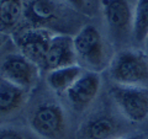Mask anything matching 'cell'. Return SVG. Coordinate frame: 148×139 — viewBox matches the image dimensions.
<instances>
[{"mask_svg":"<svg viewBox=\"0 0 148 139\" xmlns=\"http://www.w3.org/2000/svg\"><path fill=\"white\" fill-rule=\"evenodd\" d=\"M101 86L100 74L92 70H84L78 80L66 92L72 107L80 112L86 110L96 99Z\"/></svg>","mask_w":148,"mask_h":139,"instance_id":"52a82bcc","label":"cell"},{"mask_svg":"<svg viewBox=\"0 0 148 139\" xmlns=\"http://www.w3.org/2000/svg\"><path fill=\"white\" fill-rule=\"evenodd\" d=\"M78 57L74 48L73 37L67 33H54L45 61V70L78 64Z\"/></svg>","mask_w":148,"mask_h":139,"instance_id":"9c48e42d","label":"cell"},{"mask_svg":"<svg viewBox=\"0 0 148 139\" xmlns=\"http://www.w3.org/2000/svg\"><path fill=\"white\" fill-rule=\"evenodd\" d=\"M0 1H1V0H0Z\"/></svg>","mask_w":148,"mask_h":139,"instance_id":"44dd1931","label":"cell"},{"mask_svg":"<svg viewBox=\"0 0 148 139\" xmlns=\"http://www.w3.org/2000/svg\"><path fill=\"white\" fill-rule=\"evenodd\" d=\"M111 79L117 85H142L148 79V61L145 53L122 49L109 64Z\"/></svg>","mask_w":148,"mask_h":139,"instance_id":"7a4b0ae2","label":"cell"},{"mask_svg":"<svg viewBox=\"0 0 148 139\" xmlns=\"http://www.w3.org/2000/svg\"><path fill=\"white\" fill-rule=\"evenodd\" d=\"M83 72L84 70L79 64L62 67L49 70L46 76V80H47L48 86L53 91L58 92V94H66L67 90L83 74Z\"/></svg>","mask_w":148,"mask_h":139,"instance_id":"4fadbf2b","label":"cell"},{"mask_svg":"<svg viewBox=\"0 0 148 139\" xmlns=\"http://www.w3.org/2000/svg\"><path fill=\"white\" fill-rule=\"evenodd\" d=\"M0 139H37L24 129H17L12 127L0 128Z\"/></svg>","mask_w":148,"mask_h":139,"instance_id":"2e32d148","label":"cell"},{"mask_svg":"<svg viewBox=\"0 0 148 139\" xmlns=\"http://www.w3.org/2000/svg\"><path fill=\"white\" fill-rule=\"evenodd\" d=\"M111 96L121 113L131 122L148 117V87L143 85H115Z\"/></svg>","mask_w":148,"mask_h":139,"instance_id":"277c9868","label":"cell"},{"mask_svg":"<svg viewBox=\"0 0 148 139\" xmlns=\"http://www.w3.org/2000/svg\"><path fill=\"white\" fill-rule=\"evenodd\" d=\"M145 46H146V48L148 50V36H147V38H146V42H145Z\"/></svg>","mask_w":148,"mask_h":139,"instance_id":"ffe728a7","label":"cell"},{"mask_svg":"<svg viewBox=\"0 0 148 139\" xmlns=\"http://www.w3.org/2000/svg\"><path fill=\"white\" fill-rule=\"evenodd\" d=\"M83 134L86 139H117L119 124L108 114H96L86 121Z\"/></svg>","mask_w":148,"mask_h":139,"instance_id":"7c38bea8","label":"cell"},{"mask_svg":"<svg viewBox=\"0 0 148 139\" xmlns=\"http://www.w3.org/2000/svg\"><path fill=\"white\" fill-rule=\"evenodd\" d=\"M24 16L22 0H1L0 1V31L9 35L17 27Z\"/></svg>","mask_w":148,"mask_h":139,"instance_id":"5bb4252c","label":"cell"},{"mask_svg":"<svg viewBox=\"0 0 148 139\" xmlns=\"http://www.w3.org/2000/svg\"><path fill=\"white\" fill-rule=\"evenodd\" d=\"M53 35V32L48 29L27 27L15 36V43L20 49V53L43 69Z\"/></svg>","mask_w":148,"mask_h":139,"instance_id":"5b68a950","label":"cell"},{"mask_svg":"<svg viewBox=\"0 0 148 139\" xmlns=\"http://www.w3.org/2000/svg\"><path fill=\"white\" fill-rule=\"evenodd\" d=\"M40 72L41 68L20 52L8 54L0 65V75L26 90L35 86Z\"/></svg>","mask_w":148,"mask_h":139,"instance_id":"8992f818","label":"cell"},{"mask_svg":"<svg viewBox=\"0 0 148 139\" xmlns=\"http://www.w3.org/2000/svg\"><path fill=\"white\" fill-rule=\"evenodd\" d=\"M62 15V6L57 0H30L24 5V17L31 27L48 29Z\"/></svg>","mask_w":148,"mask_h":139,"instance_id":"30bf717a","label":"cell"},{"mask_svg":"<svg viewBox=\"0 0 148 139\" xmlns=\"http://www.w3.org/2000/svg\"><path fill=\"white\" fill-rule=\"evenodd\" d=\"M132 36L138 43L146 42L148 36V0H137L135 5Z\"/></svg>","mask_w":148,"mask_h":139,"instance_id":"9a60e30c","label":"cell"},{"mask_svg":"<svg viewBox=\"0 0 148 139\" xmlns=\"http://www.w3.org/2000/svg\"><path fill=\"white\" fill-rule=\"evenodd\" d=\"M6 41H8V35L0 31V49H1V47L5 44Z\"/></svg>","mask_w":148,"mask_h":139,"instance_id":"ac0fdd59","label":"cell"},{"mask_svg":"<svg viewBox=\"0 0 148 139\" xmlns=\"http://www.w3.org/2000/svg\"><path fill=\"white\" fill-rule=\"evenodd\" d=\"M78 59L88 70L99 73L109 63L108 49L100 31L94 25H85L73 37Z\"/></svg>","mask_w":148,"mask_h":139,"instance_id":"6da1fadb","label":"cell"},{"mask_svg":"<svg viewBox=\"0 0 148 139\" xmlns=\"http://www.w3.org/2000/svg\"><path fill=\"white\" fill-rule=\"evenodd\" d=\"M64 1H66L68 5H71L72 7L80 10V9H83V7L85 6L86 0H64Z\"/></svg>","mask_w":148,"mask_h":139,"instance_id":"e0dca14e","label":"cell"},{"mask_svg":"<svg viewBox=\"0 0 148 139\" xmlns=\"http://www.w3.org/2000/svg\"><path fill=\"white\" fill-rule=\"evenodd\" d=\"M117 139H140L138 136H130V137H122V138H117Z\"/></svg>","mask_w":148,"mask_h":139,"instance_id":"d6986e66","label":"cell"},{"mask_svg":"<svg viewBox=\"0 0 148 139\" xmlns=\"http://www.w3.org/2000/svg\"><path fill=\"white\" fill-rule=\"evenodd\" d=\"M103 14L114 36L125 37L132 33L133 10L128 0H103Z\"/></svg>","mask_w":148,"mask_h":139,"instance_id":"ba28073f","label":"cell"},{"mask_svg":"<svg viewBox=\"0 0 148 139\" xmlns=\"http://www.w3.org/2000/svg\"><path fill=\"white\" fill-rule=\"evenodd\" d=\"M30 127L37 137L62 139L66 134L67 119L61 105L46 102L37 106L30 117Z\"/></svg>","mask_w":148,"mask_h":139,"instance_id":"3957f363","label":"cell"},{"mask_svg":"<svg viewBox=\"0 0 148 139\" xmlns=\"http://www.w3.org/2000/svg\"><path fill=\"white\" fill-rule=\"evenodd\" d=\"M27 90L0 75V117L15 113L25 105Z\"/></svg>","mask_w":148,"mask_h":139,"instance_id":"8fae6325","label":"cell"}]
</instances>
